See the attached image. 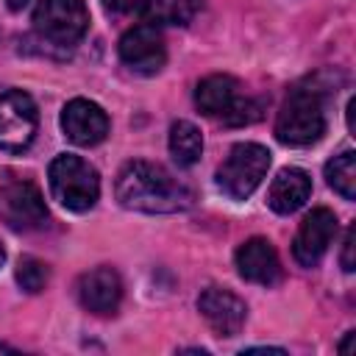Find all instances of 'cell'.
Wrapping results in <instances>:
<instances>
[{
	"instance_id": "cell-24",
	"label": "cell",
	"mask_w": 356,
	"mask_h": 356,
	"mask_svg": "<svg viewBox=\"0 0 356 356\" xmlns=\"http://www.w3.org/2000/svg\"><path fill=\"white\" fill-rule=\"evenodd\" d=\"M6 261V250H3V245H0V264Z\"/></svg>"
},
{
	"instance_id": "cell-10",
	"label": "cell",
	"mask_w": 356,
	"mask_h": 356,
	"mask_svg": "<svg viewBox=\"0 0 356 356\" xmlns=\"http://www.w3.org/2000/svg\"><path fill=\"white\" fill-rule=\"evenodd\" d=\"M334 234H337V214L331 209H325V206L312 209L303 217V222H300V228H298V234L292 239V256H295V261L300 267L320 264V259L325 256Z\"/></svg>"
},
{
	"instance_id": "cell-12",
	"label": "cell",
	"mask_w": 356,
	"mask_h": 356,
	"mask_svg": "<svg viewBox=\"0 0 356 356\" xmlns=\"http://www.w3.org/2000/svg\"><path fill=\"white\" fill-rule=\"evenodd\" d=\"M78 300L86 312L108 317L120 309L122 300V281L114 267H95L78 278Z\"/></svg>"
},
{
	"instance_id": "cell-11",
	"label": "cell",
	"mask_w": 356,
	"mask_h": 356,
	"mask_svg": "<svg viewBox=\"0 0 356 356\" xmlns=\"http://www.w3.org/2000/svg\"><path fill=\"white\" fill-rule=\"evenodd\" d=\"M61 131L72 145L81 147L100 145L108 134V114L97 103L86 97H75L61 111Z\"/></svg>"
},
{
	"instance_id": "cell-18",
	"label": "cell",
	"mask_w": 356,
	"mask_h": 356,
	"mask_svg": "<svg viewBox=\"0 0 356 356\" xmlns=\"http://www.w3.org/2000/svg\"><path fill=\"white\" fill-rule=\"evenodd\" d=\"M325 181L345 200H353L356 197V153L353 150H345V153L334 156L325 164Z\"/></svg>"
},
{
	"instance_id": "cell-19",
	"label": "cell",
	"mask_w": 356,
	"mask_h": 356,
	"mask_svg": "<svg viewBox=\"0 0 356 356\" xmlns=\"http://www.w3.org/2000/svg\"><path fill=\"white\" fill-rule=\"evenodd\" d=\"M47 278H50V270H47L44 261H39L33 256H22L19 259V264H17V284L25 292H31V295L42 292L47 286Z\"/></svg>"
},
{
	"instance_id": "cell-25",
	"label": "cell",
	"mask_w": 356,
	"mask_h": 356,
	"mask_svg": "<svg viewBox=\"0 0 356 356\" xmlns=\"http://www.w3.org/2000/svg\"><path fill=\"white\" fill-rule=\"evenodd\" d=\"M0 350H11V348H8V345H0Z\"/></svg>"
},
{
	"instance_id": "cell-15",
	"label": "cell",
	"mask_w": 356,
	"mask_h": 356,
	"mask_svg": "<svg viewBox=\"0 0 356 356\" xmlns=\"http://www.w3.org/2000/svg\"><path fill=\"white\" fill-rule=\"evenodd\" d=\"M309 195H312L309 172L300 167H284L267 189V206L275 214H292L309 200Z\"/></svg>"
},
{
	"instance_id": "cell-3",
	"label": "cell",
	"mask_w": 356,
	"mask_h": 356,
	"mask_svg": "<svg viewBox=\"0 0 356 356\" xmlns=\"http://www.w3.org/2000/svg\"><path fill=\"white\" fill-rule=\"evenodd\" d=\"M47 178H50V192L53 197L70 209V211H89L97 197H100V175L97 170L83 161L81 156H72V153H61L50 161V170H47Z\"/></svg>"
},
{
	"instance_id": "cell-14",
	"label": "cell",
	"mask_w": 356,
	"mask_h": 356,
	"mask_svg": "<svg viewBox=\"0 0 356 356\" xmlns=\"http://www.w3.org/2000/svg\"><path fill=\"white\" fill-rule=\"evenodd\" d=\"M236 273L250 281V284H261V286H273L281 281V261L275 248L264 239V236H250L248 242H242L236 248Z\"/></svg>"
},
{
	"instance_id": "cell-13",
	"label": "cell",
	"mask_w": 356,
	"mask_h": 356,
	"mask_svg": "<svg viewBox=\"0 0 356 356\" xmlns=\"http://www.w3.org/2000/svg\"><path fill=\"white\" fill-rule=\"evenodd\" d=\"M197 309L206 317V323L220 334V337H234L242 331L245 317H248V306L242 298H236L228 289L220 286H209L200 292L197 298Z\"/></svg>"
},
{
	"instance_id": "cell-6",
	"label": "cell",
	"mask_w": 356,
	"mask_h": 356,
	"mask_svg": "<svg viewBox=\"0 0 356 356\" xmlns=\"http://www.w3.org/2000/svg\"><path fill=\"white\" fill-rule=\"evenodd\" d=\"M33 28L50 44H75L89 28V8L83 0H39Z\"/></svg>"
},
{
	"instance_id": "cell-2",
	"label": "cell",
	"mask_w": 356,
	"mask_h": 356,
	"mask_svg": "<svg viewBox=\"0 0 356 356\" xmlns=\"http://www.w3.org/2000/svg\"><path fill=\"white\" fill-rule=\"evenodd\" d=\"M323 134H325L323 92L314 83L312 86L298 83L286 95L275 117V139L289 147H306V145H314Z\"/></svg>"
},
{
	"instance_id": "cell-17",
	"label": "cell",
	"mask_w": 356,
	"mask_h": 356,
	"mask_svg": "<svg viewBox=\"0 0 356 356\" xmlns=\"http://www.w3.org/2000/svg\"><path fill=\"white\" fill-rule=\"evenodd\" d=\"M145 11L153 25H189L200 11V0H150Z\"/></svg>"
},
{
	"instance_id": "cell-20",
	"label": "cell",
	"mask_w": 356,
	"mask_h": 356,
	"mask_svg": "<svg viewBox=\"0 0 356 356\" xmlns=\"http://www.w3.org/2000/svg\"><path fill=\"white\" fill-rule=\"evenodd\" d=\"M100 3L111 14H139V11L147 8L150 0H100Z\"/></svg>"
},
{
	"instance_id": "cell-8",
	"label": "cell",
	"mask_w": 356,
	"mask_h": 356,
	"mask_svg": "<svg viewBox=\"0 0 356 356\" xmlns=\"http://www.w3.org/2000/svg\"><path fill=\"white\" fill-rule=\"evenodd\" d=\"M36 103L22 89L0 92V150L22 153L36 136Z\"/></svg>"
},
{
	"instance_id": "cell-22",
	"label": "cell",
	"mask_w": 356,
	"mask_h": 356,
	"mask_svg": "<svg viewBox=\"0 0 356 356\" xmlns=\"http://www.w3.org/2000/svg\"><path fill=\"white\" fill-rule=\"evenodd\" d=\"M353 337H356V334H353V331H348V337H345V342L339 345V350H342V353H348V350H350V339H353Z\"/></svg>"
},
{
	"instance_id": "cell-4",
	"label": "cell",
	"mask_w": 356,
	"mask_h": 356,
	"mask_svg": "<svg viewBox=\"0 0 356 356\" xmlns=\"http://www.w3.org/2000/svg\"><path fill=\"white\" fill-rule=\"evenodd\" d=\"M195 106L225 125H250L261 117V103L242 97L231 75H209L195 86Z\"/></svg>"
},
{
	"instance_id": "cell-21",
	"label": "cell",
	"mask_w": 356,
	"mask_h": 356,
	"mask_svg": "<svg viewBox=\"0 0 356 356\" xmlns=\"http://www.w3.org/2000/svg\"><path fill=\"white\" fill-rule=\"evenodd\" d=\"M353 236H356V228L350 225L345 231V239H342V256H339V264L345 273H353Z\"/></svg>"
},
{
	"instance_id": "cell-1",
	"label": "cell",
	"mask_w": 356,
	"mask_h": 356,
	"mask_svg": "<svg viewBox=\"0 0 356 356\" xmlns=\"http://www.w3.org/2000/svg\"><path fill=\"white\" fill-rule=\"evenodd\" d=\"M114 195L125 209L145 214H175L195 203V195L186 184L172 178L164 167L142 159L128 161L117 172Z\"/></svg>"
},
{
	"instance_id": "cell-16",
	"label": "cell",
	"mask_w": 356,
	"mask_h": 356,
	"mask_svg": "<svg viewBox=\"0 0 356 356\" xmlns=\"http://www.w3.org/2000/svg\"><path fill=\"white\" fill-rule=\"evenodd\" d=\"M203 153V136L189 120H178L170 128V156L178 167H192Z\"/></svg>"
},
{
	"instance_id": "cell-5",
	"label": "cell",
	"mask_w": 356,
	"mask_h": 356,
	"mask_svg": "<svg viewBox=\"0 0 356 356\" xmlns=\"http://www.w3.org/2000/svg\"><path fill=\"white\" fill-rule=\"evenodd\" d=\"M270 167V150L259 142H239L231 147L217 170V186L231 200H245L256 192Z\"/></svg>"
},
{
	"instance_id": "cell-9",
	"label": "cell",
	"mask_w": 356,
	"mask_h": 356,
	"mask_svg": "<svg viewBox=\"0 0 356 356\" xmlns=\"http://www.w3.org/2000/svg\"><path fill=\"white\" fill-rule=\"evenodd\" d=\"M117 50H120L122 64L139 75H156L167 61L164 36L153 22H142V25L128 28L122 33Z\"/></svg>"
},
{
	"instance_id": "cell-23",
	"label": "cell",
	"mask_w": 356,
	"mask_h": 356,
	"mask_svg": "<svg viewBox=\"0 0 356 356\" xmlns=\"http://www.w3.org/2000/svg\"><path fill=\"white\" fill-rule=\"evenodd\" d=\"M28 6V0H8V8L11 11H19V8H25Z\"/></svg>"
},
{
	"instance_id": "cell-7",
	"label": "cell",
	"mask_w": 356,
	"mask_h": 356,
	"mask_svg": "<svg viewBox=\"0 0 356 356\" xmlns=\"http://www.w3.org/2000/svg\"><path fill=\"white\" fill-rule=\"evenodd\" d=\"M0 220L14 231H36L47 222V206L33 181L11 178L0 184Z\"/></svg>"
}]
</instances>
